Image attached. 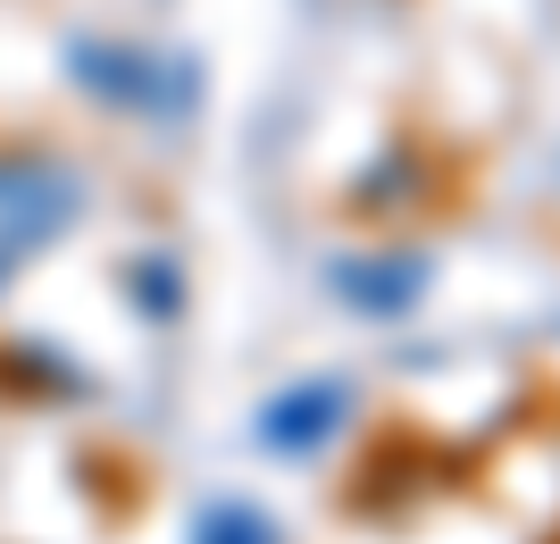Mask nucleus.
<instances>
[{"label":"nucleus","mask_w":560,"mask_h":544,"mask_svg":"<svg viewBox=\"0 0 560 544\" xmlns=\"http://www.w3.org/2000/svg\"><path fill=\"white\" fill-rule=\"evenodd\" d=\"M75 218V176L34 151H0V277Z\"/></svg>","instance_id":"obj_1"}]
</instances>
